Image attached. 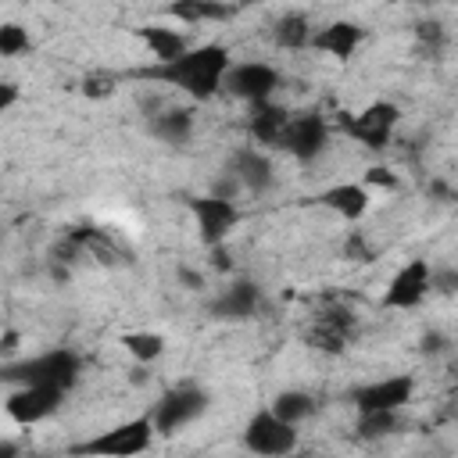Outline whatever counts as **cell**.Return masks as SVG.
I'll use <instances>...</instances> for the list:
<instances>
[{
  "label": "cell",
  "instance_id": "e575fe53",
  "mask_svg": "<svg viewBox=\"0 0 458 458\" xmlns=\"http://www.w3.org/2000/svg\"><path fill=\"white\" fill-rule=\"evenodd\" d=\"M411 4H426L429 7V4H440V0H411Z\"/></svg>",
  "mask_w": 458,
  "mask_h": 458
},
{
  "label": "cell",
  "instance_id": "d4e9b609",
  "mask_svg": "<svg viewBox=\"0 0 458 458\" xmlns=\"http://www.w3.org/2000/svg\"><path fill=\"white\" fill-rule=\"evenodd\" d=\"M354 429H358L361 440L394 437V433H401V411H358Z\"/></svg>",
  "mask_w": 458,
  "mask_h": 458
},
{
  "label": "cell",
  "instance_id": "277c9868",
  "mask_svg": "<svg viewBox=\"0 0 458 458\" xmlns=\"http://www.w3.org/2000/svg\"><path fill=\"white\" fill-rule=\"evenodd\" d=\"M154 437H157V429H154V419H150V411H147V415L125 419V422H118V426H111V429H104V433H97V437L75 444V447H68V451H72V454L129 458V454H143V451H150Z\"/></svg>",
  "mask_w": 458,
  "mask_h": 458
},
{
  "label": "cell",
  "instance_id": "f1b7e54d",
  "mask_svg": "<svg viewBox=\"0 0 458 458\" xmlns=\"http://www.w3.org/2000/svg\"><path fill=\"white\" fill-rule=\"evenodd\" d=\"M18 97H21L18 86H14V82H4V86H0V114H7V111L18 104Z\"/></svg>",
  "mask_w": 458,
  "mask_h": 458
},
{
  "label": "cell",
  "instance_id": "ba28073f",
  "mask_svg": "<svg viewBox=\"0 0 458 458\" xmlns=\"http://www.w3.org/2000/svg\"><path fill=\"white\" fill-rule=\"evenodd\" d=\"M190 215L197 222V236H200L204 247L225 243L229 233L240 225V204L233 197H218V193L190 197Z\"/></svg>",
  "mask_w": 458,
  "mask_h": 458
},
{
  "label": "cell",
  "instance_id": "9c48e42d",
  "mask_svg": "<svg viewBox=\"0 0 458 458\" xmlns=\"http://www.w3.org/2000/svg\"><path fill=\"white\" fill-rule=\"evenodd\" d=\"M279 150L290 154L293 161L301 165H311L318 161L326 150H329V125L318 111H297L279 140Z\"/></svg>",
  "mask_w": 458,
  "mask_h": 458
},
{
  "label": "cell",
  "instance_id": "44dd1931",
  "mask_svg": "<svg viewBox=\"0 0 458 458\" xmlns=\"http://www.w3.org/2000/svg\"><path fill=\"white\" fill-rule=\"evenodd\" d=\"M311 36H315V25L304 11H286L272 21V43L279 50H304L311 47Z\"/></svg>",
  "mask_w": 458,
  "mask_h": 458
},
{
  "label": "cell",
  "instance_id": "7a4b0ae2",
  "mask_svg": "<svg viewBox=\"0 0 458 458\" xmlns=\"http://www.w3.org/2000/svg\"><path fill=\"white\" fill-rule=\"evenodd\" d=\"M82 354L75 347H50V351H39L32 358H21V361H7L4 365V383L18 386V383H43V386H57V390H72L79 379H82Z\"/></svg>",
  "mask_w": 458,
  "mask_h": 458
},
{
  "label": "cell",
  "instance_id": "5bb4252c",
  "mask_svg": "<svg viewBox=\"0 0 458 458\" xmlns=\"http://www.w3.org/2000/svg\"><path fill=\"white\" fill-rule=\"evenodd\" d=\"M225 172H233L236 182H240L247 193H258V197L276 186V165H272L268 150L258 147V143L236 147V150L229 154V161H225Z\"/></svg>",
  "mask_w": 458,
  "mask_h": 458
},
{
  "label": "cell",
  "instance_id": "9a60e30c",
  "mask_svg": "<svg viewBox=\"0 0 458 458\" xmlns=\"http://www.w3.org/2000/svg\"><path fill=\"white\" fill-rule=\"evenodd\" d=\"M361 43H365V25H358L351 18H333L322 29H315V36H311V50H318L333 61H351Z\"/></svg>",
  "mask_w": 458,
  "mask_h": 458
},
{
  "label": "cell",
  "instance_id": "83f0119b",
  "mask_svg": "<svg viewBox=\"0 0 458 458\" xmlns=\"http://www.w3.org/2000/svg\"><path fill=\"white\" fill-rule=\"evenodd\" d=\"M175 279H179L182 290H204V272H200V268L179 265V268H175Z\"/></svg>",
  "mask_w": 458,
  "mask_h": 458
},
{
  "label": "cell",
  "instance_id": "3957f363",
  "mask_svg": "<svg viewBox=\"0 0 458 458\" xmlns=\"http://www.w3.org/2000/svg\"><path fill=\"white\" fill-rule=\"evenodd\" d=\"M397 125H401V107L394 100H372L361 111L340 114V132L347 140H354L358 147H369V150H386Z\"/></svg>",
  "mask_w": 458,
  "mask_h": 458
},
{
  "label": "cell",
  "instance_id": "4316f807",
  "mask_svg": "<svg viewBox=\"0 0 458 458\" xmlns=\"http://www.w3.org/2000/svg\"><path fill=\"white\" fill-rule=\"evenodd\" d=\"M369 190H394L397 186V175L390 172V168H383V165H376V168H369L365 172V179H361Z\"/></svg>",
  "mask_w": 458,
  "mask_h": 458
},
{
  "label": "cell",
  "instance_id": "d6986e66",
  "mask_svg": "<svg viewBox=\"0 0 458 458\" xmlns=\"http://www.w3.org/2000/svg\"><path fill=\"white\" fill-rule=\"evenodd\" d=\"M165 11L172 21H182V25H222L240 14L233 0H172Z\"/></svg>",
  "mask_w": 458,
  "mask_h": 458
},
{
  "label": "cell",
  "instance_id": "7402d4cb",
  "mask_svg": "<svg viewBox=\"0 0 458 458\" xmlns=\"http://www.w3.org/2000/svg\"><path fill=\"white\" fill-rule=\"evenodd\" d=\"M268 408H272L279 419L301 426V422H308V419L318 411V397L308 394V390H301V386H290V390H279V394L268 401Z\"/></svg>",
  "mask_w": 458,
  "mask_h": 458
},
{
  "label": "cell",
  "instance_id": "836d02e7",
  "mask_svg": "<svg viewBox=\"0 0 458 458\" xmlns=\"http://www.w3.org/2000/svg\"><path fill=\"white\" fill-rule=\"evenodd\" d=\"M233 4L243 11V7H258V4H265V0H233Z\"/></svg>",
  "mask_w": 458,
  "mask_h": 458
},
{
  "label": "cell",
  "instance_id": "ac0fdd59",
  "mask_svg": "<svg viewBox=\"0 0 458 458\" xmlns=\"http://www.w3.org/2000/svg\"><path fill=\"white\" fill-rule=\"evenodd\" d=\"M318 204L344 222H361L372 208V190L365 182H336L318 193Z\"/></svg>",
  "mask_w": 458,
  "mask_h": 458
},
{
  "label": "cell",
  "instance_id": "4fadbf2b",
  "mask_svg": "<svg viewBox=\"0 0 458 458\" xmlns=\"http://www.w3.org/2000/svg\"><path fill=\"white\" fill-rule=\"evenodd\" d=\"M222 89L243 104H261L272 100V93L279 89V72L268 61H233Z\"/></svg>",
  "mask_w": 458,
  "mask_h": 458
},
{
  "label": "cell",
  "instance_id": "484cf974",
  "mask_svg": "<svg viewBox=\"0 0 458 458\" xmlns=\"http://www.w3.org/2000/svg\"><path fill=\"white\" fill-rule=\"evenodd\" d=\"M32 39H29V29L18 25V21H4L0 25V57H18V54H29Z\"/></svg>",
  "mask_w": 458,
  "mask_h": 458
},
{
  "label": "cell",
  "instance_id": "cb8c5ba5",
  "mask_svg": "<svg viewBox=\"0 0 458 458\" xmlns=\"http://www.w3.org/2000/svg\"><path fill=\"white\" fill-rule=\"evenodd\" d=\"M122 347L129 351V358L136 361V365H154L161 354H165V336L161 333H154V329H132V333H125L122 336Z\"/></svg>",
  "mask_w": 458,
  "mask_h": 458
},
{
  "label": "cell",
  "instance_id": "e0dca14e",
  "mask_svg": "<svg viewBox=\"0 0 458 458\" xmlns=\"http://www.w3.org/2000/svg\"><path fill=\"white\" fill-rule=\"evenodd\" d=\"M147 136H154L165 147H186L193 140L197 118L190 107H157L154 114H147Z\"/></svg>",
  "mask_w": 458,
  "mask_h": 458
},
{
  "label": "cell",
  "instance_id": "ffe728a7",
  "mask_svg": "<svg viewBox=\"0 0 458 458\" xmlns=\"http://www.w3.org/2000/svg\"><path fill=\"white\" fill-rule=\"evenodd\" d=\"M136 36H140L143 47L150 50L154 64H165V61H172V57H179V54L190 50L186 36H182L179 29H172V25H140Z\"/></svg>",
  "mask_w": 458,
  "mask_h": 458
},
{
  "label": "cell",
  "instance_id": "52a82bcc",
  "mask_svg": "<svg viewBox=\"0 0 458 458\" xmlns=\"http://www.w3.org/2000/svg\"><path fill=\"white\" fill-rule=\"evenodd\" d=\"M433 293V265L426 258H408L383 286V308L386 311H411Z\"/></svg>",
  "mask_w": 458,
  "mask_h": 458
},
{
  "label": "cell",
  "instance_id": "8fae6325",
  "mask_svg": "<svg viewBox=\"0 0 458 458\" xmlns=\"http://www.w3.org/2000/svg\"><path fill=\"white\" fill-rule=\"evenodd\" d=\"M261 308H265V290L247 276L229 279L208 304L211 318H218V322H250L261 315Z\"/></svg>",
  "mask_w": 458,
  "mask_h": 458
},
{
  "label": "cell",
  "instance_id": "f546056e",
  "mask_svg": "<svg viewBox=\"0 0 458 458\" xmlns=\"http://www.w3.org/2000/svg\"><path fill=\"white\" fill-rule=\"evenodd\" d=\"M211 250V265L218 268V272H233V258L225 254V243H218V247H208Z\"/></svg>",
  "mask_w": 458,
  "mask_h": 458
},
{
  "label": "cell",
  "instance_id": "7c38bea8",
  "mask_svg": "<svg viewBox=\"0 0 458 458\" xmlns=\"http://www.w3.org/2000/svg\"><path fill=\"white\" fill-rule=\"evenodd\" d=\"M64 390H57V386H43V383H18L11 394H7V401H4V411H7V419L11 422H18V426H36V422H43V419H50L61 404H64Z\"/></svg>",
  "mask_w": 458,
  "mask_h": 458
},
{
  "label": "cell",
  "instance_id": "8992f818",
  "mask_svg": "<svg viewBox=\"0 0 458 458\" xmlns=\"http://www.w3.org/2000/svg\"><path fill=\"white\" fill-rule=\"evenodd\" d=\"M240 440H243V447H247L250 454H268V458H276V454L297 451L301 429H297L293 422L279 419L272 408H261V411H254V415L247 419Z\"/></svg>",
  "mask_w": 458,
  "mask_h": 458
},
{
  "label": "cell",
  "instance_id": "603a6c76",
  "mask_svg": "<svg viewBox=\"0 0 458 458\" xmlns=\"http://www.w3.org/2000/svg\"><path fill=\"white\" fill-rule=\"evenodd\" d=\"M411 36H415V54L422 61H440V54L447 50V29L437 18H419L411 25Z\"/></svg>",
  "mask_w": 458,
  "mask_h": 458
},
{
  "label": "cell",
  "instance_id": "d6a6232c",
  "mask_svg": "<svg viewBox=\"0 0 458 458\" xmlns=\"http://www.w3.org/2000/svg\"><path fill=\"white\" fill-rule=\"evenodd\" d=\"M14 451H18V447H14V444H11V440H4V444H0V458H11V454H14Z\"/></svg>",
  "mask_w": 458,
  "mask_h": 458
},
{
  "label": "cell",
  "instance_id": "2e32d148",
  "mask_svg": "<svg viewBox=\"0 0 458 458\" xmlns=\"http://www.w3.org/2000/svg\"><path fill=\"white\" fill-rule=\"evenodd\" d=\"M290 118H293V111H286L276 100L250 104V114H247V136H250V143H258L265 150H279V140H283Z\"/></svg>",
  "mask_w": 458,
  "mask_h": 458
},
{
  "label": "cell",
  "instance_id": "6da1fadb",
  "mask_svg": "<svg viewBox=\"0 0 458 458\" xmlns=\"http://www.w3.org/2000/svg\"><path fill=\"white\" fill-rule=\"evenodd\" d=\"M229 64H233V54L225 43H200V47H190L186 54H179L165 64L140 68V75L154 79L161 86H172V89L186 93L190 100H211L222 93Z\"/></svg>",
  "mask_w": 458,
  "mask_h": 458
},
{
  "label": "cell",
  "instance_id": "5b68a950",
  "mask_svg": "<svg viewBox=\"0 0 458 458\" xmlns=\"http://www.w3.org/2000/svg\"><path fill=\"white\" fill-rule=\"evenodd\" d=\"M211 408V394L197 383H179L172 390L161 394V401L150 408L154 429L157 437H175L179 429H186L190 422H197L204 411Z\"/></svg>",
  "mask_w": 458,
  "mask_h": 458
},
{
  "label": "cell",
  "instance_id": "1f68e13d",
  "mask_svg": "<svg viewBox=\"0 0 458 458\" xmlns=\"http://www.w3.org/2000/svg\"><path fill=\"white\" fill-rule=\"evenodd\" d=\"M0 347H4L7 354H11V351L18 347V333H14V329H7V333H4V344H0Z\"/></svg>",
  "mask_w": 458,
  "mask_h": 458
},
{
  "label": "cell",
  "instance_id": "30bf717a",
  "mask_svg": "<svg viewBox=\"0 0 458 458\" xmlns=\"http://www.w3.org/2000/svg\"><path fill=\"white\" fill-rule=\"evenodd\" d=\"M347 397H351L354 411H401L415 397V376L394 372L383 379H369V383L354 386Z\"/></svg>",
  "mask_w": 458,
  "mask_h": 458
},
{
  "label": "cell",
  "instance_id": "4dcf8cb0",
  "mask_svg": "<svg viewBox=\"0 0 458 458\" xmlns=\"http://www.w3.org/2000/svg\"><path fill=\"white\" fill-rule=\"evenodd\" d=\"M444 347H447V340H444L440 333H426V336H422V351H426V354H437V351H444Z\"/></svg>",
  "mask_w": 458,
  "mask_h": 458
}]
</instances>
